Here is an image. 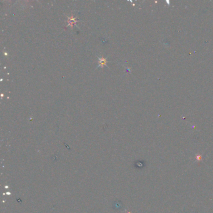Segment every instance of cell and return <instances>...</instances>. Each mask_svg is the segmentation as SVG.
<instances>
[{
    "label": "cell",
    "mask_w": 213,
    "mask_h": 213,
    "mask_svg": "<svg viewBox=\"0 0 213 213\" xmlns=\"http://www.w3.org/2000/svg\"><path fill=\"white\" fill-rule=\"evenodd\" d=\"M107 63V61L106 59L104 58L103 57L99 59V66L101 68H103L104 66H106Z\"/></svg>",
    "instance_id": "obj_1"
},
{
    "label": "cell",
    "mask_w": 213,
    "mask_h": 213,
    "mask_svg": "<svg viewBox=\"0 0 213 213\" xmlns=\"http://www.w3.org/2000/svg\"><path fill=\"white\" fill-rule=\"evenodd\" d=\"M76 22H78V20H76V18H73V16L71 17H68V26H71V28H73V24H74Z\"/></svg>",
    "instance_id": "obj_2"
},
{
    "label": "cell",
    "mask_w": 213,
    "mask_h": 213,
    "mask_svg": "<svg viewBox=\"0 0 213 213\" xmlns=\"http://www.w3.org/2000/svg\"><path fill=\"white\" fill-rule=\"evenodd\" d=\"M196 159L198 160V161L201 160V156H200V155H198V156H196Z\"/></svg>",
    "instance_id": "obj_3"
}]
</instances>
